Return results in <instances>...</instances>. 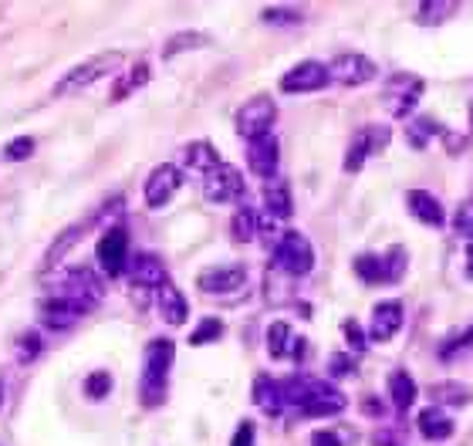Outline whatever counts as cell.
Masks as SVG:
<instances>
[{"instance_id":"obj_1","label":"cell","mask_w":473,"mask_h":446,"mask_svg":"<svg viewBox=\"0 0 473 446\" xmlns=\"http://www.w3.org/2000/svg\"><path fill=\"white\" fill-rule=\"evenodd\" d=\"M288 389V403L307 416V420H325V416H338L345 409V393L338 385L325 383V379H305V375H291L284 379Z\"/></svg>"},{"instance_id":"obj_2","label":"cell","mask_w":473,"mask_h":446,"mask_svg":"<svg viewBox=\"0 0 473 446\" xmlns=\"http://www.w3.org/2000/svg\"><path fill=\"white\" fill-rule=\"evenodd\" d=\"M176 358V345L169 338H153L146 345V362H142V403L159 406L169 385V369Z\"/></svg>"},{"instance_id":"obj_3","label":"cell","mask_w":473,"mask_h":446,"mask_svg":"<svg viewBox=\"0 0 473 446\" xmlns=\"http://www.w3.org/2000/svg\"><path fill=\"white\" fill-rule=\"evenodd\" d=\"M274 270H281L288 278H305L315 270V247L305 233L288 230L278 247H274Z\"/></svg>"},{"instance_id":"obj_4","label":"cell","mask_w":473,"mask_h":446,"mask_svg":"<svg viewBox=\"0 0 473 446\" xmlns=\"http://www.w3.org/2000/svg\"><path fill=\"white\" fill-rule=\"evenodd\" d=\"M118 64H122V52L91 54L89 62L75 64V68L54 85V95H75V91L89 89V85H95V81H102L105 75H112Z\"/></svg>"},{"instance_id":"obj_5","label":"cell","mask_w":473,"mask_h":446,"mask_svg":"<svg viewBox=\"0 0 473 446\" xmlns=\"http://www.w3.org/2000/svg\"><path fill=\"white\" fill-rule=\"evenodd\" d=\"M406 251L393 247L385 254H358L355 257V278L365 284H396L406 274Z\"/></svg>"},{"instance_id":"obj_6","label":"cell","mask_w":473,"mask_h":446,"mask_svg":"<svg viewBox=\"0 0 473 446\" xmlns=\"http://www.w3.org/2000/svg\"><path fill=\"white\" fill-rule=\"evenodd\" d=\"M52 291H61V294H71L78 301H85L89 308H99L105 298V284L102 278L89 268H64L61 274L48 278Z\"/></svg>"},{"instance_id":"obj_7","label":"cell","mask_w":473,"mask_h":446,"mask_svg":"<svg viewBox=\"0 0 473 446\" xmlns=\"http://www.w3.org/2000/svg\"><path fill=\"white\" fill-rule=\"evenodd\" d=\"M274 119H278L274 99H270V95H254V99H247V102L237 109V132H241L247 142H254L260 139V136H268Z\"/></svg>"},{"instance_id":"obj_8","label":"cell","mask_w":473,"mask_h":446,"mask_svg":"<svg viewBox=\"0 0 473 446\" xmlns=\"http://www.w3.org/2000/svg\"><path fill=\"white\" fill-rule=\"evenodd\" d=\"M328 75H332V81L345 85V89H358V85H365V81H372V78L379 75V68H375V62L365 58V54L342 52V54H335L332 58V64H328Z\"/></svg>"},{"instance_id":"obj_9","label":"cell","mask_w":473,"mask_h":446,"mask_svg":"<svg viewBox=\"0 0 473 446\" xmlns=\"http://www.w3.org/2000/svg\"><path fill=\"white\" fill-rule=\"evenodd\" d=\"M99 268L105 278H122L128 274V233L126 227H109L99 241Z\"/></svg>"},{"instance_id":"obj_10","label":"cell","mask_w":473,"mask_h":446,"mask_svg":"<svg viewBox=\"0 0 473 446\" xmlns=\"http://www.w3.org/2000/svg\"><path fill=\"white\" fill-rule=\"evenodd\" d=\"M422 91H426L422 78L396 75V78H389V85H385V91H383V102L389 105L393 119H406V115L412 112V105L422 99Z\"/></svg>"},{"instance_id":"obj_11","label":"cell","mask_w":473,"mask_h":446,"mask_svg":"<svg viewBox=\"0 0 473 446\" xmlns=\"http://www.w3.org/2000/svg\"><path fill=\"white\" fill-rule=\"evenodd\" d=\"M328 81H332L328 64L311 62V58H307V62H298L291 71H284L281 91H288V95H305V91H321Z\"/></svg>"},{"instance_id":"obj_12","label":"cell","mask_w":473,"mask_h":446,"mask_svg":"<svg viewBox=\"0 0 473 446\" xmlns=\"http://www.w3.org/2000/svg\"><path fill=\"white\" fill-rule=\"evenodd\" d=\"M128 280H132V294H153L169 284L166 264L156 254H136L128 261Z\"/></svg>"},{"instance_id":"obj_13","label":"cell","mask_w":473,"mask_h":446,"mask_svg":"<svg viewBox=\"0 0 473 446\" xmlns=\"http://www.w3.org/2000/svg\"><path fill=\"white\" fill-rule=\"evenodd\" d=\"M385 142H389V128H385V126L358 128L355 139H352V146H348V153H345V169H348V173H358V169L369 163L372 156L383 149Z\"/></svg>"},{"instance_id":"obj_14","label":"cell","mask_w":473,"mask_h":446,"mask_svg":"<svg viewBox=\"0 0 473 446\" xmlns=\"http://www.w3.org/2000/svg\"><path fill=\"white\" fill-rule=\"evenodd\" d=\"M247 163L260 179H274L278 166H281V139L274 132H268L260 139L247 142Z\"/></svg>"},{"instance_id":"obj_15","label":"cell","mask_w":473,"mask_h":446,"mask_svg":"<svg viewBox=\"0 0 473 446\" xmlns=\"http://www.w3.org/2000/svg\"><path fill=\"white\" fill-rule=\"evenodd\" d=\"M203 196L213 200V204H233L243 196V176L233 166H217L213 173L203 176Z\"/></svg>"},{"instance_id":"obj_16","label":"cell","mask_w":473,"mask_h":446,"mask_svg":"<svg viewBox=\"0 0 473 446\" xmlns=\"http://www.w3.org/2000/svg\"><path fill=\"white\" fill-rule=\"evenodd\" d=\"M179 183H183V173H179L173 163H163V166H156L146 179V204L159 210V206H166L173 196H176Z\"/></svg>"},{"instance_id":"obj_17","label":"cell","mask_w":473,"mask_h":446,"mask_svg":"<svg viewBox=\"0 0 473 446\" xmlns=\"http://www.w3.org/2000/svg\"><path fill=\"white\" fill-rule=\"evenodd\" d=\"M402 328V305L399 301H383L375 305L369 318V342H393Z\"/></svg>"},{"instance_id":"obj_18","label":"cell","mask_w":473,"mask_h":446,"mask_svg":"<svg viewBox=\"0 0 473 446\" xmlns=\"http://www.w3.org/2000/svg\"><path fill=\"white\" fill-rule=\"evenodd\" d=\"M247 280V270L243 264H231V268H206L200 278H196V288L206 294H231L237 288H243Z\"/></svg>"},{"instance_id":"obj_19","label":"cell","mask_w":473,"mask_h":446,"mask_svg":"<svg viewBox=\"0 0 473 446\" xmlns=\"http://www.w3.org/2000/svg\"><path fill=\"white\" fill-rule=\"evenodd\" d=\"M254 403L260 406V413H268V416H281L284 409H291V403H288V389H284V379L257 375Z\"/></svg>"},{"instance_id":"obj_20","label":"cell","mask_w":473,"mask_h":446,"mask_svg":"<svg viewBox=\"0 0 473 446\" xmlns=\"http://www.w3.org/2000/svg\"><path fill=\"white\" fill-rule=\"evenodd\" d=\"M179 163L186 169H193V173H213L217 166H223V159H220V153L210 146V142L196 139V142H186L183 149H179Z\"/></svg>"},{"instance_id":"obj_21","label":"cell","mask_w":473,"mask_h":446,"mask_svg":"<svg viewBox=\"0 0 473 446\" xmlns=\"http://www.w3.org/2000/svg\"><path fill=\"white\" fill-rule=\"evenodd\" d=\"M416 426H420L422 440H430V443H443V440H449L453 436V430H457V422L449 420L443 409H422L420 420H416Z\"/></svg>"},{"instance_id":"obj_22","label":"cell","mask_w":473,"mask_h":446,"mask_svg":"<svg viewBox=\"0 0 473 446\" xmlns=\"http://www.w3.org/2000/svg\"><path fill=\"white\" fill-rule=\"evenodd\" d=\"M410 214L420 223H426V227H443L447 223V217H443V206H440V200H436L433 193H426V190H412L410 193Z\"/></svg>"},{"instance_id":"obj_23","label":"cell","mask_w":473,"mask_h":446,"mask_svg":"<svg viewBox=\"0 0 473 446\" xmlns=\"http://www.w3.org/2000/svg\"><path fill=\"white\" fill-rule=\"evenodd\" d=\"M389 403H393L399 416H406L412 403H416V383H412V375L406 369L389 372Z\"/></svg>"},{"instance_id":"obj_24","label":"cell","mask_w":473,"mask_h":446,"mask_svg":"<svg viewBox=\"0 0 473 446\" xmlns=\"http://www.w3.org/2000/svg\"><path fill=\"white\" fill-rule=\"evenodd\" d=\"M264 206H268L270 217L281 220V223L295 214V200H291V190H288L284 179H268L264 183Z\"/></svg>"},{"instance_id":"obj_25","label":"cell","mask_w":473,"mask_h":446,"mask_svg":"<svg viewBox=\"0 0 473 446\" xmlns=\"http://www.w3.org/2000/svg\"><path fill=\"white\" fill-rule=\"evenodd\" d=\"M156 305H159V311H163V318L169 325H183L186 315H190V305H186V298H183V291H179L176 284H163L156 291Z\"/></svg>"},{"instance_id":"obj_26","label":"cell","mask_w":473,"mask_h":446,"mask_svg":"<svg viewBox=\"0 0 473 446\" xmlns=\"http://www.w3.org/2000/svg\"><path fill=\"white\" fill-rule=\"evenodd\" d=\"M257 230H260V214H257L254 206H237V214L231 217V233L233 241L241 243H251L257 237Z\"/></svg>"},{"instance_id":"obj_27","label":"cell","mask_w":473,"mask_h":446,"mask_svg":"<svg viewBox=\"0 0 473 446\" xmlns=\"http://www.w3.org/2000/svg\"><path fill=\"white\" fill-rule=\"evenodd\" d=\"M81 233H85V223H71V227H64L61 233L54 237L52 247H48V254H44V268L52 270L54 264H58V261H61V257L68 254L78 241H81Z\"/></svg>"},{"instance_id":"obj_28","label":"cell","mask_w":473,"mask_h":446,"mask_svg":"<svg viewBox=\"0 0 473 446\" xmlns=\"http://www.w3.org/2000/svg\"><path fill=\"white\" fill-rule=\"evenodd\" d=\"M430 403H433L436 409L440 406H467V403H470V389H467V385H453V383L430 385Z\"/></svg>"},{"instance_id":"obj_29","label":"cell","mask_w":473,"mask_h":446,"mask_svg":"<svg viewBox=\"0 0 473 446\" xmlns=\"http://www.w3.org/2000/svg\"><path fill=\"white\" fill-rule=\"evenodd\" d=\"M291 345H295V338H291V325H288V321H270V328H268L270 358L281 362L284 356H291Z\"/></svg>"},{"instance_id":"obj_30","label":"cell","mask_w":473,"mask_h":446,"mask_svg":"<svg viewBox=\"0 0 473 446\" xmlns=\"http://www.w3.org/2000/svg\"><path fill=\"white\" fill-rule=\"evenodd\" d=\"M206 34H200V31H179V34H173V38L166 41V48H163V54L166 58H176V54L190 52V48H200V44H206Z\"/></svg>"},{"instance_id":"obj_31","label":"cell","mask_w":473,"mask_h":446,"mask_svg":"<svg viewBox=\"0 0 473 446\" xmlns=\"http://www.w3.org/2000/svg\"><path fill=\"white\" fill-rule=\"evenodd\" d=\"M436 132H440V128H436L433 119H426V115H422V119L410 122V128H406V139H410L412 149H426V146H430V139H433Z\"/></svg>"},{"instance_id":"obj_32","label":"cell","mask_w":473,"mask_h":446,"mask_svg":"<svg viewBox=\"0 0 473 446\" xmlns=\"http://www.w3.org/2000/svg\"><path fill=\"white\" fill-rule=\"evenodd\" d=\"M453 11H457V4H447V0H426L420 7V21L422 24H440V21H447Z\"/></svg>"},{"instance_id":"obj_33","label":"cell","mask_w":473,"mask_h":446,"mask_svg":"<svg viewBox=\"0 0 473 446\" xmlns=\"http://www.w3.org/2000/svg\"><path fill=\"white\" fill-rule=\"evenodd\" d=\"M122 81H126V85H118V89L112 91V99H126L128 91L142 89V85H146V81H149V64H146V62H139V64H136V68H132V71H128L126 78H122Z\"/></svg>"},{"instance_id":"obj_34","label":"cell","mask_w":473,"mask_h":446,"mask_svg":"<svg viewBox=\"0 0 473 446\" xmlns=\"http://www.w3.org/2000/svg\"><path fill=\"white\" fill-rule=\"evenodd\" d=\"M220 335H223V321L220 318H203L200 321V328L190 332V345H210V342H217Z\"/></svg>"},{"instance_id":"obj_35","label":"cell","mask_w":473,"mask_h":446,"mask_svg":"<svg viewBox=\"0 0 473 446\" xmlns=\"http://www.w3.org/2000/svg\"><path fill=\"white\" fill-rule=\"evenodd\" d=\"M109 393H112V375L109 372H91L85 379V395L89 399H105Z\"/></svg>"},{"instance_id":"obj_36","label":"cell","mask_w":473,"mask_h":446,"mask_svg":"<svg viewBox=\"0 0 473 446\" xmlns=\"http://www.w3.org/2000/svg\"><path fill=\"white\" fill-rule=\"evenodd\" d=\"M31 153H34V136H17V139H11L7 149H4V156H7L11 163H24Z\"/></svg>"},{"instance_id":"obj_37","label":"cell","mask_w":473,"mask_h":446,"mask_svg":"<svg viewBox=\"0 0 473 446\" xmlns=\"http://www.w3.org/2000/svg\"><path fill=\"white\" fill-rule=\"evenodd\" d=\"M305 14L298 11V7H268L264 11V21H270V24H298Z\"/></svg>"},{"instance_id":"obj_38","label":"cell","mask_w":473,"mask_h":446,"mask_svg":"<svg viewBox=\"0 0 473 446\" xmlns=\"http://www.w3.org/2000/svg\"><path fill=\"white\" fill-rule=\"evenodd\" d=\"M17 352H21V362H31V358L41 356V338L34 332H24L17 338Z\"/></svg>"},{"instance_id":"obj_39","label":"cell","mask_w":473,"mask_h":446,"mask_svg":"<svg viewBox=\"0 0 473 446\" xmlns=\"http://www.w3.org/2000/svg\"><path fill=\"white\" fill-rule=\"evenodd\" d=\"M453 227L460 230L463 237H470V241H473V200L460 204V210H457V217H453Z\"/></svg>"},{"instance_id":"obj_40","label":"cell","mask_w":473,"mask_h":446,"mask_svg":"<svg viewBox=\"0 0 473 446\" xmlns=\"http://www.w3.org/2000/svg\"><path fill=\"white\" fill-rule=\"evenodd\" d=\"M345 335H348V342H352V348H355V356H362V352H365V335H362L355 318L345 321Z\"/></svg>"},{"instance_id":"obj_41","label":"cell","mask_w":473,"mask_h":446,"mask_svg":"<svg viewBox=\"0 0 473 446\" xmlns=\"http://www.w3.org/2000/svg\"><path fill=\"white\" fill-rule=\"evenodd\" d=\"M467 345H473V325H467V332L460 335V338H457V342H443L440 345V358H447V356H453V352H457V348H467Z\"/></svg>"},{"instance_id":"obj_42","label":"cell","mask_w":473,"mask_h":446,"mask_svg":"<svg viewBox=\"0 0 473 446\" xmlns=\"http://www.w3.org/2000/svg\"><path fill=\"white\" fill-rule=\"evenodd\" d=\"M372 443L375 446H402V436H399V430H375V433H372Z\"/></svg>"},{"instance_id":"obj_43","label":"cell","mask_w":473,"mask_h":446,"mask_svg":"<svg viewBox=\"0 0 473 446\" xmlns=\"http://www.w3.org/2000/svg\"><path fill=\"white\" fill-rule=\"evenodd\" d=\"M231 446H254V426H251L247 420L237 426V436H233Z\"/></svg>"},{"instance_id":"obj_44","label":"cell","mask_w":473,"mask_h":446,"mask_svg":"<svg viewBox=\"0 0 473 446\" xmlns=\"http://www.w3.org/2000/svg\"><path fill=\"white\" fill-rule=\"evenodd\" d=\"M311 446H345V443H342L338 433H332V430H318V433L311 436Z\"/></svg>"},{"instance_id":"obj_45","label":"cell","mask_w":473,"mask_h":446,"mask_svg":"<svg viewBox=\"0 0 473 446\" xmlns=\"http://www.w3.org/2000/svg\"><path fill=\"white\" fill-rule=\"evenodd\" d=\"M352 369H355V365H352L348 356H335L332 362H328V372H332V375H348Z\"/></svg>"},{"instance_id":"obj_46","label":"cell","mask_w":473,"mask_h":446,"mask_svg":"<svg viewBox=\"0 0 473 446\" xmlns=\"http://www.w3.org/2000/svg\"><path fill=\"white\" fill-rule=\"evenodd\" d=\"M362 413H369V416H383L385 409L379 399H362Z\"/></svg>"},{"instance_id":"obj_47","label":"cell","mask_w":473,"mask_h":446,"mask_svg":"<svg viewBox=\"0 0 473 446\" xmlns=\"http://www.w3.org/2000/svg\"><path fill=\"white\" fill-rule=\"evenodd\" d=\"M305 356H307V342L305 338H295V345H291V358H295V362H305Z\"/></svg>"},{"instance_id":"obj_48","label":"cell","mask_w":473,"mask_h":446,"mask_svg":"<svg viewBox=\"0 0 473 446\" xmlns=\"http://www.w3.org/2000/svg\"><path fill=\"white\" fill-rule=\"evenodd\" d=\"M467 274L473 278V243L467 247Z\"/></svg>"},{"instance_id":"obj_49","label":"cell","mask_w":473,"mask_h":446,"mask_svg":"<svg viewBox=\"0 0 473 446\" xmlns=\"http://www.w3.org/2000/svg\"><path fill=\"white\" fill-rule=\"evenodd\" d=\"M0 406H4V379H0Z\"/></svg>"}]
</instances>
